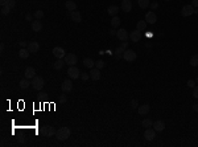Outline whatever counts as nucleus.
Listing matches in <instances>:
<instances>
[{"label": "nucleus", "mask_w": 198, "mask_h": 147, "mask_svg": "<svg viewBox=\"0 0 198 147\" xmlns=\"http://www.w3.org/2000/svg\"><path fill=\"white\" fill-rule=\"evenodd\" d=\"M19 44H20L21 48H25V47H28V42H25V41H20Z\"/></svg>", "instance_id": "46"}, {"label": "nucleus", "mask_w": 198, "mask_h": 147, "mask_svg": "<svg viewBox=\"0 0 198 147\" xmlns=\"http://www.w3.org/2000/svg\"><path fill=\"white\" fill-rule=\"evenodd\" d=\"M25 20H27V21H31L32 20V15L31 13H27V15H25Z\"/></svg>", "instance_id": "47"}, {"label": "nucleus", "mask_w": 198, "mask_h": 147, "mask_svg": "<svg viewBox=\"0 0 198 147\" xmlns=\"http://www.w3.org/2000/svg\"><path fill=\"white\" fill-rule=\"evenodd\" d=\"M137 57V55L135 53V51H132V49H126L123 53V58H124V61L127 62H132L135 61Z\"/></svg>", "instance_id": "4"}, {"label": "nucleus", "mask_w": 198, "mask_h": 147, "mask_svg": "<svg viewBox=\"0 0 198 147\" xmlns=\"http://www.w3.org/2000/svg\"><path fill=\"white\" fill-rule=\"evenodd\" d=\"M44 85H45V81H44V78L42 77H40V76H36L33 80H32V88H33L34 90H40L44 88Z\"/></svg>", "instance_id": "2"}, {"label": "nucleus", "mask_w": 198, "mask_h": 147, "mask_svg": "<svg viewBox=\"0 0 198 147\" xmlns=\"http://www.w3.org/2000/svg\"><path fill=\"white\" fill-rule=\"evenodd\" d=\"M64 60H65V64L66 65H69V66L75 65L77 61H78V58H77V56H75L74 53H66V56H65Z\"/></svg>", "instance_id": "6"}, {"label": "nucleus", "mask_w": 198, "mask_h": 147, "mask_svg": "<svg viewBox=\"0 0 198 147\" xmlns=\"http://www.w3.org/2000/svg\"><path fill=\"white\" fill-rule=\"evenodd\" d=\"M120 8L118 7V5H110L108 9H107V12H108V15H111V16H116L118 15V12H119Z\"/></svg>", "instance_id": "27"}, {"label": "nucleus", "mask_w": 198, "mask_h": 147, "mask_svg": "<svg viewBox=\"0 0 198 147\" xmlns=\"http://www.w3.org/2000/svg\"><path fill=\"white\" fill-rule=\"evenodd\" d=\"M5 5H7V7H9L11 9H12V8L16 7V0H7V3H5Z\"/></svg>", "instance_id": "35"}, {"label": "nucleus", "mask_w": 198, "mask_h": 147, "mask_svg": "<svg viewBox=\"0 0 198 147\" xmlns=\"http://www.w3.org/2000/svg\"><path fill=\"white\" fill-rule=\"evenodd\" d=\"M19 85H20L21 89H28V88H29V85H32V82L29 81L28 78H24V80H21V81L19 82Z\"/></svg>", "instance_id": "30"}, {"label": "nucleus", "mask_w": 198, "mask_h": 147, "mask_svg": "<svg viewBox=\"0 0 198 147\" xmlns=\"http://www.w3.org/2000/svg\"><path fill=\"white\" fill-rule=\"evenodd\" d=\"M116 32H118V31H115V28H112V29L110 31V34H111V36H115V34H116Z\"/></svg>", "instance_id": "49"}, {"label": "nucleus", "mask_w": 198, "mask_h": 147, "mask_svg": "<svg viewBox=\"0 0 198 147\" xmlns=\"http://www.w3.org/2000/svg\"><path fill=\"white\" fill-rule=\"evenodd\" d=\"M68 76H69V78L70 80H77L81 77V72H79V69L77 68L75 65L70 66V68L68 69Z\"/></svg>", "instance_id": "5"}, {"label": "nucleus", "mask_w": 198, "mask_h": 147, "mask_svg": "<svg viewBox=\"0 0 198 147\" xmlns=\"http://www.w3.org/2000/svg\"><path fill=\"white\" fill-rule=\"evenodd\" d=\"M90 78H91L92 81H98V80H100V69L92 68L91 72H90Z\"/></svg>", "instance_id": "15"}, {"label": "nucleus", "mask_w": 198, "mask_h": 147, "mask_svg": "<svg viewBox=\"0 0 198 147\" xmlns=\"http://www.w3.org/2000/svg\"><path fill=\"white\" fill-rule=\"evenodd\" d=\"M195 82H197V84H198V76H197V78H195Z\"/></svg>", "instance_id": "52"}, {"label": "nucleus", "mask_w": 198, "mask_h": 147, "mask_svg": "<svg viewBox=\"0 0 198 147\" xmlns=\"http://www.w3.org/2000/svg\"><path fill=\"white\" fill-rule=\"evenodd\" d=\"M165 1H171V0H165Z\"/></svg>", "instance_id": "53"}, {"label": "nucleus", "mask_w": 198, "mask_h": 147, "mask_svg": "<svg viewBox=\"0 0 198 147\" xmlns=\"http://www.w3.org/2000/svg\"><path fill=\"white\" fill-rule=\"evenodd\" d=\"M193 97L198 99V86H194V88H193Z\"/></svg>", "instance_id": "41"}, {"label": "nucleus", "mask_w": 198, "mask_h": 147, "mask_svg": "<svg viewBox=\"0 0 198 147\" xmlns=\"http://www.w3.org/2000/svg\"><path fill=\"white\" fill-rule=\"evenodd\" d=\"M153 129L156 130V133H161L165 129V122L164 121H156L153 122Z\"/></svg>", "instance_id": "18"}, {"label": "nucleus", "mask_w": 198, "mask_h": 147, "mask_svg": "<svg viewBox=\"0 0 198 147\" xmlns=\"http://www.w3.org/2000/svg\"><path fill=\"white\" fill-rule=\"evenodd\" d=\"M194 9H195V8L193 7L191 4H186V5H184V7H182L181 15H182L184 17H188V16H190V15L194 13Z\"/></svg>", "instance_id": "7"}, {"label": "nucleus", "mask_w": 198, "mask_h": 147, "mask_svg": "<svg viewBox=\"0 0 198 147\" xmlns=\"http://www.w3.org/2000/svg\"><path fill=\"white\" fill-rule=\"evenodd\" d=\"M61 90L64 93H69L73 90V82L72 80H65V81L61 84Z\"/></svg>", "instance_id": "9"}, {"label": "nucleus", "mask_w": 198, "mask_h": 147, "mask_svg": "<svg viewBox=\"0 0 198 147\" xmlns=\"http://www.w3.org/2000/svg\"><path fill=\"white\" fill-rule=\"evenodd\" d=\"M24 76H25V78H28V80H33L36 77V70H34V68H32V66L27 68L24 72Z\"/></svg>", "instance_id": "17"}, {"label": "nucleus", "mask_w": 198, "mask_h": 147, "mask_svg": "<svg viewBox=\"0 0 198 147\" xmlns=\"http://www.w3.org/2000/svg\"><path fill=\"white\" fill-rule=\"evenodd\" d=\"M116 37L119 38L120 41H127L130 38V34H128V32L124 28H122V29H119V31L116 32Z\"/></svg>", "instance_id": "12"}, {"label": "nucleus", "mask_w": 198, "mask_h": 147, "mask_svg": "<svg viewBox=\"0 0 198 147\" xmlns=\"http://www.w3.org/2000/svg\"><path fill=\"white\" fill-rule=\"evenodd\" d=\"M137 4H139V7H140L141 9H147V8L151 5V1L149 0H137Z\"/></svg>", "instance_id": "29"}, {"label": "nucleus", "mask_w": 198, "mask_h": 147, "mask_svg": "<svg viewBox=\"0 0 198 147\" xmlns=\"http://www.w3.org/2000/svg\"><path fill=\"white\" fill-rule=\"evenodd\" d=\"M149 110H151V106L148 105V103H144V105H141V106L137 107V111H139L140 115H147V114L149 113Z\"/></svg>", "instance_id": "19"}, {"label": "nucleus", "mask_w": 198, "mask_h": 147, "mask_svg": "<svg viewBox=\"0 0 198 147\" xmlns=\"http://www.w3.org/2000/svg\"><path fill=\"white\" fill-rule=\"evenodd\" d=\"M122 47H123L124 49H127V47H128V42H127V41H122Z\"/></svg>", "instance_id": "48"}, {"label": "nucleus", "mask_w": 198, "mask_h": 147, "mask_svg": "<svg viewBox=\"0 0 198 147\" xmlns=\"http://www.w3.org/2000/svg\"><path fill=\"white\" fill-rule=\"evenodd\" d=\"M70 134H72V131H70L69 127H60V129L56 131V138H57L58 140L64 142V140H66L68 138H70Z\"/></svg>", "instance_id": "1"}, {"label": "nucleus", "mask_w": 198, "mask_h": 147, "mask_svg": "<svg viewBox=\"0 0 198 147\" xmlns=\"http://www.w3.org/2000/svg\"><path fill=\"white\" fill-rule=\"evenodd\" d=\"M152 36H153V32H152V31H147V32H145V37H147V38H152Z\"/></svg>", "instance_id": "43"}, {"label": "nucleus", "mask_w": 198, "mask_h": 147, "mask_svg": "<svg viewBox=\"0 0 198 147\" xmlns=\"http://www.w3.org/2000/svg\"><path fill=\"white\" fill-rule=\"evenodd\" d=\"M64 65H65V60H64V58H57V61L53 64V68H54L56 70H61V69L64 68Z\"/></svg>", "instance_id": "22"}, {"label": "nucleus", "mask_w": 198, "mask_h": 147, "mask_svg": "<svg viewBox=\"0 0 198 147\" xmlns=\"http://www.w3.org/2000/svg\"><path fill=\"white\" fill-rule=\"evenodd\" d=\"M194 86H195V81H193V80H189V81H188V88H191V89H193Z\"/></svg>", "instance_id": "42"}, {"label": "nucleus", "mask_w": 198, "mask_h": 147, "mask_svg": "<svg viewBox=\"0 0 198 147\" xmlns=\"http://www.w3.org/2000/svg\"><path fill=\"white\" fill-rule=\"evenodd\" d=\"M11 12V8L7 7V5H4V7H1V13L3 15H8Z\"/></svg>", "instance_id": "38"}, {"label": "nucleus", "mask_w": 198, "mask_h": 147, "mask_svg": "<svg viewBox=\"0 0 198 147\" xmlns=\"http://www.w3.org/2000/svg\"><path fill=\"white\" fill-rule=\"evenodd\" d=\"M145 21H147L148 24H155L157 21V16L153 11H148L147 12V15H145Z\"/></svg>", "instance_id": "11"}, {"label": "nucleus", "mask_w": 198, "mask_h": 147, "mask_svg": "<svg viewBox=\"0 0 198 147\" xmlns=\"http://www.w3.org/2000/svg\"><path fill=\"white\" fill-rule=\"evenodd\" d=\"M70 17H72V20L75 21V23H81L82 21V15L79 13L78 11H72L70 12Z\"/></svg>", "instance_id": "20"}, {"label": "nucleus", "mask_w": 198, "mask_h": 147, "mask_svg": "<svg viewBox=\"0 0 198 147\" xmlns=\"http://www.w3.org/2000/svg\"><path fill=\"white\" fill-rule=\"evenodd\" d=\"M104 65H106V64H104L102 60H99V61L95 62V68H98V69H103L104 68Z\"/></svg>", "instance_id": "37"}, {"label": "nucleus", "mask_w": 198, "mask_h": 147, "mask_svg": "<svg viewBox=\"0 0 198 147\" xmlns=\"http://www.w3.org/2000/svg\"><path fill=\"white\" fill-rule=\"evenodd\" d=\"M149 7H151V9L152 11H156L157 8H159V3H157V1H153V3H151Z\"/></svg>", "instance_id": "39"}, {"label": "nucleus", "mask_w": 198, "mask_h": 147, "mask_svg": "<svg viewBox=\"0 0 198 147\" xmlns=\"http://www.w3.org/2000/svg\"><path fill=\"white\" fill-rule=\"evenodd\" d=\"M122 11H124V12H131L132 11V1L131 0H122Z\"/></svg>", "instance_id": "13"}, {"label": "nucleus", "mask_w": 198, "mask_h": 147, "mask_svg": "<svg viewBox=\"0 0 198 147\" xmlns=\"http://www.w3.org/2000/svg\"><path fill=\"white\" fill-rule=\"evenodd\" d=\"M34 17H36L37 20H41L42 17H44V11H41V9L36 11V13H34Z\"/></svg>", "instance_id": "34"}, {"label": "nucleus", "mask_w": 198, "mask_h": 147, "mask_svg": "<svg viewBox=\"0 0 198 147\" xmlns=\"http://www.w3.org/2000/svg\"><path fill=\"white\" fill-rule=\"evenodd\" d=\"M141 37H143V34H141V32L139 29H133L130 33V38L132 42H139L141 40Z\"/></svg>", "instance_id": "8"}, {"label": "nucleus", "mask_w": 198, "mask_h": 147, "mask_svg": "<svg viewBox=\"0 0 198 147\" xmlns=\"http://www.w3.org/2000/svg\"><path fill=\"white\" fill-rule=\"evenodd\" d=\"M28 49H29V52L31 53H36V52L40 51V44L38 42H36V41H31V42H28Z\"/></svg>", "instance_id": "16"}, {"label": "nucleus", "mask_w": 198, "mask_h": 147, "mask_svg": "<svg viewBox=\"0 0 198 147\" xmlns=\"http://www.w3.org/2000/svg\"><path fill=\"white\" fill-rule=\"evenodd\" d=\"M56 129L53 126H49V125H45V126H42L41 129H40V133H41V135H44V137H53V135H56Z\"/></svg>", "instance_id": "3"}, {"label": "nucleus", "mask_w": 198, "mask_h": 147, "mask_svg": "<svg viewBox=\"0 0 198 147\" xmlns=\"http://www.w3.org/2000/svg\"><path fill=\"white\" fill-rule=\"evenodd\" d=\"M155 137H156V130L155 129H151V127H148V129H145V131H144V138L147 140H153Z\"/></svg>", "instance_id": "10"}, {"label": "nucleus", "mask_w": 198, "mask_h": 147, "mask_svg": "<svg viewBox=\"0 0 198 147\" xmlns=\"http://www.w3.org/2000/svg\"><path fill=\"white\" fill-rule=\"evenodd\" d=\"M65 7H66V9H68L69 12H72V11L77 9V4H75L73 0H68V1L65 3Z\"/></svg>", "instance_id": "25"}, {"label": "nucleus", "mask_w": 198, "mask_h": 147, "mask_svg": "<svg viewBox=\"0 0 198 147\" xmlns=\"http://www.w3.org/2000/svg\"><path fill=\"white\" fill-rule=\"evenodd\" d=\"M191 5L194 8H198V0H191Z\"/></svg>", "instance_id": "45"}, {"label": "nucleus", "mask_w": 198, "mask_h": 147, "mask_svg": "<svg viewBox=\"0 0 198 147\" xmlns=\"http://www.w3.org/2000/svg\"><path fill=\"white\" fill-rule=\"evenodd\" d=\"M193 110H194L195 113H198V103H194V105H193Z\"/></svg>", "instance_id": "50"}, {"label": "nucleus", "mask_w": 198, "mask_h": 147, "mask_svg": "<svg viewBox=\"0 0 198 147\" xmlns=\"http://www.w3.org/2000/svg\"><path fill=\"white\" fill-rule=\"evenodd\" d=\"M60 101H61V103H66V101H68V98H66V96H64L62 94L61 98H60Z\"/></svg>", "instance_id": "44"}, {"label": "nucleus", "mask_w": 198, "mask_h": 147, "mask_svg": "<svg viewBox=\"0 0 198 147\" xmlns=\"http://www.w3.org/2000/svg\"><path fill=\"white\" fill-rule=\"evenodd\" d=\"M32 29H33L34 32H40L42 29V23L40 20H34V21H32Z\"/></svg>", "instance_id": "21"}, {"label": "nucleus", "mask_w": 198, "mask_h": 147, "mask_svg": "<svg viewBox=\"0 0 198 147\" xmlns=\"http://www.w3.org/2000/svg\"><path fill=\"white\" fill-rule=\"evenodd\" d=\"M131 109H137V107H139V102H137V99H132V101H131Z\"/></svg>", "instance_id": "36"}, {"label": "nucleus", "mask_w": 198, "mask_h": 147, "mask_svg": "<svg viewBox=\"0 0 198 147\" xmlns=\"http://www.w3.org/2000/svg\"><path fill=\"white\" fill-rule=\"evenodd\" d=\"M53 56L57 57V58H65L66 53L61 47H56V48H53Z\"/></svg>", "instance_id": "14"}, {"label": "nucleus", "mask_w": 198, "mask_h": 147, "mask_svg": "<svg viewBox=\"0 0 198 147\" xmlns=\"http://www.w3.org/2000/svg\"><path fill=\"white\" fill-rule=\"evenodd\" d=\"M124 51H126V49H124L123 47H122V45H120V47H118V48L115 49V52H114V53H115V58H116V60H119V58H123Z\"/></svg>", "instance_id": "23"}, {"label": "nucleus", "mask_w": 198, "mask_h": 147, "mask_svg": "<svg viewBox=\"0 0 198 147\" xmlns=\"http://www.w3.org/2000/svg\"><path fill=\"white\" fill-rule=\"evenodd\" d=\"M141 125H143V127L148 129V127H152V126H153V122H152V119H144L143 122H141Z\"/></svg>", "instance_id": "33"}, {"label": "nucleus", "mask_w": 198, "mask_h": 147, "mask_svg": "<svg viewBox=\"0 0 198 147\" xmlns=\"http://www.w3.org/2000/svg\"><path fill=\"white\" fill-rule=\"evenodd\" d=\"M120 23H122V20H120L118 16H112V19H111V25H112V28H118L120 25Z\"/></svg>", "instance_id": "31"}, {"label": "nucleus", "mask_w": 198, "mask_h": 147, "mask_svg": "<svg viewBox=\"0 0 198 147\" xmlns=\"http://www.w3.org/2000/svg\"><path fill=\"white\" fill-rule=\"evenodd\" d=\"M5 3H7V0H0V4H1V7H4V5H5Z\"/></svg>", "instance_id": "51"}, {"label": "nucleus", "mask_w": 198, "mask_h": 147, "mask_svg": "<svg viewBox=\"0 0 198 147\" xmlns=\"http://www.w3.org/2000/svg\"><path fill=\"white\" fill-rule=\"evenodd\" d=\"M83 65L86 66V68H89V69H92L94 68V66H95V61H94V60H92V58H85V60H83Z\"/></svg>", "instance_id": "26"}, {"label": "nucleus", "mask_w": 198, "mask_h": 147, "mask_svg": "<svg viewBox=\"0 0 198 147\" xmlns=\"http://www.w3.org/2000/svg\"><path fill=\"white\" fill-rule=\"evenodd\" d=\"M81 77H82L83 81H87V80H90V73H82Z\"/></svg>", "instance_id": "40"}, {"label": "nucleus", "mask_w": 198, "mask_h": 147, "mask_svg": "<svg viewBox=\"0 0 198 147\" xmlns=\"http://www.w3.org/2000/svg\"><path fill=\"white\" fill-rule=\"evenodd\" d=\"M29 49L28 48H21L20 51H19V57L20 58H23V60H25V58H28L29 57Z\"/></svg>", "instance_id": "24"}, {"label": "nucleus", "mask_w": 198, "mask_h": 147, "mask_svg": "<svg viewBox=\"0 0 198 147\" xmlns=\"http://www.w3.org/2000/svg\"><path fill=\"white\" fill-rule=\"evenodd\" d=\"M190 65L191 66H198V55H193L190 57Z\"/></svg>", "instance_id": "32"}, {"label": "nucleus", "mask_w": 198, "mask_h": 147, "mask_svg": "<svg viewBox=\"0 0 198 147\" xmlns=\"http://www.w3.org/2000/svg\"><path fill=\"white\" fill-rule=\"evenodd\" d=\"M147 21L145 20H139L137 21V24H136V29H139L140 32H143V31H145V28H147Z\"/></svg>", "instance_id": "28"}]
</instances>
